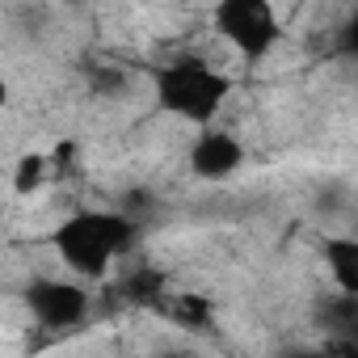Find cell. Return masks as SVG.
<instances>
[{"label":"cell","instance_id":"cell-13","mask_svg":"<svg viewBox=\"0 0 358 358\" xmlns=\"http://www.w3.org/2000/svg\"><path fill=\"white\" fill-rule=\"evenodd\" d=\"M324 354H329V358H358V341H345V337H324Z\"/></svg>","mask_w":358,"mask_h":358},{"label":"cell","instance_id":"cell-15","mask_svg":"<svg viewBox=\"0 0 358 358\" xmlns=\"http://www.w3.org/2000/svg\"><path fill=\"white\" fill-rule=\"evenodd\" d=\"M278 358H329V354L320 341V345H287V350H278Z\"/></svg>","mask_w":358,"mask_h":358},{"label":"cell","instance_id":"cell-5","mask_svg":"<svg viewBox=\"0 0 358 358\" xmlns=\"http://www.w3.org/2000/svg\"><path fill=\"white\" fill-rule=\"evenodd\" d=\"M186 164L199 182H228V177L241 173L245 164V143L232 135V131H220V127H207L194 135L190 152H186Z\"/></svg>","mask_w":358,"mask_h":358},{"label":"cell","instance_id":"cell-9","mask_svg":"<svg viewBox=\"0 0 358 358\" xmlns=\"http://www.w3.org/2000/svg\"><path fill=\"white\" fill-rule=\"evenodd\" d=\"M51 177H55V160L47 152H26L17 160V169H13V194L17 199H34Z\"/></svg>","mask_w":358,"mask_h":358},{"label":"cell","instance_id":"cell-11","mask_svg":"<svg viewBox=\"0 0 358 358\" xmlns=\"http://www.w3.org/2000/svg\"><path fill=\"white\" fill-rule=\"evenodd\" d=\"M85 80H89V93H93V97H101V101L122 97V93H127V85H131V76H127L118 64H93V68H85Z\"/></svg>","mask_w":358,"mask_h":358},{"label":"cell","instance_id":"cell-10","mask_svg":"<svg viewBox=\"0 0 358 358\" xmlns=\"http://www.w3.org/2000/svg\"><path fill=\"white\" fill-rule=\"evenodd\" d=\"M320 329L324 337H345V341H358V299H329L320 308Z\"/></svg>","mask_w":358,"mask_h":358},{"label":"cell","instance_id":"cell-3","mask_svg":"<svg viewBox=\"0 0 358 358\" xmlns=\"http://www.w3.org/2000/svg\"><path fill=\"white\" fill-rule=\"evenodd\" d=\"M211 22H215L220 38L249 68H257L282 43V17H278L274 5H266V0H224V5H215Z\"/></svg>","mask_w":358,"mask_h":358},{"label":"cell","instance_id":"cell-4","mask_svg":"<svg viewBox=\"0 0 358 358\" xmlns=\"http://www.w3.org/2000/svg\"><path fill=\"white\" fill-rule=\"evenodd\" d=\"M22 303L30 312V320L43 333H68L80 329L89 316V291L80 278H64V274H34L22 291Z\"/></svg>","mask_w":358,"mask_h":358},{"label":"cell","instance_id":"cell-2","mask_svg":"<svg viewBox=\"0 0 358 358\" xmlns=\"http://www.w3.org/2000/svg\"><path fill=\"white\" fill-rule=\"evenodd\" d=\"M236 80L215 68L211 59L194 55V51H182V55H173L164 59L160 68H152V93H156V106L173 118H182L199 131H207L220 110L228 106Z\"/></svg>","mask_w":358,"mask_h":358},{"label":"cell","instance_id":"cell-6","mask_svg":"<svg viewBox=\"0 0 358 358\" xmlns=\"http://www.w3.org/2000/svg\"><path fill=\"white\" fill-rule=\"evenodd\" d=\"M320 257H324V270H329L337 295L341 299H358V232L324 236Z\"/></svg>","mask_w":358,"mask_h":358},{"label":"cell","instance_id":"cell-12","mask_svg":"<svg viewBox=\"0 0 358 358\" xmlns=\"http://www.w3.org/2000/svg\"><path fill=\"white\" fill-rule=\"evenodd\" d=\"M333 51L345 55V59H358V9H350L345 22L337 26V34H333Z\"/></svg>","mask_w":358,"mask_h":358},{"label":"cell","instance_id":"cell-7","mask_svg":"<svg viewBox=\"0 0 358 358\" xmlns=\"http://www.w3.org/2000/svg\"><path fill=\"white\" fill-rule=\"evenodd\" d=\"M118 295H122L131 308H156V312H164L173 287H169V278H164L156 266H131V270L118 278Z\"/></svg>","mask_w":358,"mask_h":358},{"label":"cell","instance_id":"cell-8","mask_svg":"<svg viewBox=\"0 0 358 358\" xmlns=\"http://www.w3.org/2000/svg\"><path fill=\"white\" fill-rule=\"evenodd\" d=\"M164 316H169L177 329H190V333H207V329H215V312H211V303H207L203 295H194V291H173L169 303H164Z\"/></svg>","mask_w":358,"mask_h":358},{"label":"cell","instance_id":"cell-14","mask_svg":"<svg viewBox=\"0 0 358 358\" xmlns=\"http://www.w3.org/2000/svg\"><path fill=\"white\" fill-rule=\"evenodd\" d=\"M148 358H199V350L186 345V341H173V345H160V350L148 354Z\"/></svg>","mask_w":358,"mask_h":358},{"label":"cell","instance_id":"cell-1","mask_svg":"<svg viewBox=\"0 0 358 358\" xmlns=\"http://www.w3.org/2000/svg\"><path fill=\"white\" fill-rule=\"evenodd\" d=\"M135 236H139V224L127 211H118V207H80V211H72L68 220L55 224L51 245H55V257L68 270V278L97 282L135 249Z\"/></svg>","mask_w":358,"mask_h":358}]
</instances>
